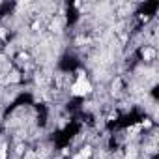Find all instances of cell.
<instances>
[{"instance_id": "cell-1", "label": "cell", "mask_w": 159, "mask_h": 159, "mask_svg": "<svg viewBox=\"0 0 159 159\" xmlns=\"http://www.w3.org/2000/svg\"><path fill=\"white\" fill-rule=\"evenodd\" d=\"M92 90V86H90V82H86V81H79L77 84L73 86V94H77V96H82V94H88V92Z\"/></svg>"}, {"instance_id": "cell-2", "label": "cell", "mask_w": 159, "mask_h": 159, "mask_svg": "<svg viewBox=\"0 0 159 159\" xmlns=\"http://www.w3.org/2000/svg\"><path fill=\"white\" fill-rule=\"evenodd\" d=\"M60 26H62V21H60V19H56V21L51 23L49 30H51V34H58V32H60Z\"/></svg>"}, {"instance_id": "cell-3", "label": "cell", "mask_w": 159, "mask_h": 159, "mask_svg": "<svg viewBox=\"0 0 159 159\" xmlns=\"http://www.w3.org/2000/svg\"><path fill=\"white\" fill-rule=\"evenodd\" d=\"M36 81H38V84H47V81H49V75L45 71H41L36 75Z\"/></svg>"}, {"instance_id": "cell-4", "label": "cell", "mask_w": 159, "mask_h": 159, "mask_svg": "<svg viewBox=\"0 0 159 159\" xmlns=\"http://www.w3.org/2000/svg\"><path fill=\"white\" fill-rule=\"evenodd\" d=\"M142 54H144L146 60H152V58H155V51H154V49H144V51H142Z\"/></svg>"}, {"instance_id": "cell-5", "label": "cell", "mask_w": 159, "mask_h": 159, "mask_svg": "<svg viewBox=\"0 0 159 159\" xmlns=\"http://www.w3.org/2000/svg\"><path fill=\"white\" fill-rule=\"evenodd\" d=\"M135 155H137V150H135V148H129V150H127V155H125V157H127V159H135Z\"/></svg>"}, {"instance_id": "cell-6", "label": "cell", "mask_w": 159, "mask_h": 159, "mask_svg": "<svg viewBox=\"0 0 159 159\" xmlns=\"http://www.w3.org/2000/svg\"><path fill=\"white\" fill-rule=\"evenodd\" d=\"M17 81H19V73H11L8 77V82H17Z\"/></svg>"}, {"instance_id": "cell-7", "label": "cell", "mask_w": 159, "mask_h": 159, "mask_svg": "<svg viewBox=\"0 0 159 159\" xmlns=\"http://www.w3.org/2000/svg\"><path fill=\"white\" fill-rule=\"evenodd\" d=\"M120 86H122V81H120V79H116V81L112 82V90H114V92H118Z\"/></svg>"}, {"instance_id": "cell-8", "label": "cell", "mask_w": 159, "mask_h": 159, "mask_svg": "<svg viewBox=\"0 0 159 159\" xmlns=\"http://www.w3.org/2000/svg\"><path fill=\"white\" fill-rule=\"evenodd\" d=\"M45 155H47V150L45 148H39V152L36 154V157H45Z\"/></svg>"}, {"instance_id": "cell-9", "label": "cell", "mask_w": 159, "mask_h": 159, "mask_svg": "<svg viewBox=\"0 0 159 159\" xmlns=\"http://www.w3.org/2000/svg\"><path fill=\"white\" fill-rule=\"evenodd\" d=\"M24 159H38V157H36V154L30 152V154H26V157H24Z\"/></svg>"}, {"instance_id": "cell-10", "label": "cell", "mask_w": 159, "mask_h": 159, "mask_svg": "<svg viewBox=\"0 0 159 159\" xmlns=\"http://www.w3.org/2000/svg\"><path fill=\"white\" fill-rule=\"evenodd\" d=\"M90 155V148H86V150H82V157H88Z\"/></svg>"}, {"instance_id": "cell-11", "label": "cell", "mask_w": 159, "mask_h": 159, "mask_svg": "<svg viewBox=\"0 0 159 159\" xmlns=\"http://www.w3.org/2000/svg\"><path fill=\"white\" fill-rule=\"evenodd\" d=\"M0 159H6V148L0 150Z\"/></svg>"}, {"instance_id": "cell-12", "label": "cell", "mask_w": 159, "mask_h": 159, "mask_svg": "<svg viewBox=\"0 0 159 159\" xmlns=\"http://www.w3.org/2000/svg\"><path fill=\"white\" fill-rule=\"evenodd\" d=\"M0 38H6V32H4V28H0Z\"/></svg>"}, {"instance_id": "cell-13", "label": "cell", "mask_w": 159, "mask_h": 159, "mask_svg": "<svg viewBox=\"0 0 159 159\" xmlns=\"http://www.w3.org/2000/svg\"><path fill=\"white\" fill-rule=\"evenodd\" d=\"M75 159H82V155H77V157H75Z\"/></svg>"}]
</instances>
